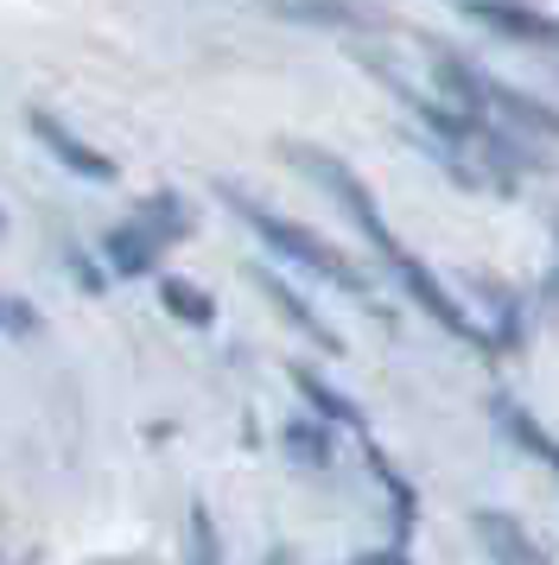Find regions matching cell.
I'll return each instance as SVG.
<instances>
[{
  "instance_id": "cell-1",
  "label": "cell",
  "mask_w": 559,
  "mask_h": 565,
  "mask_svg": "<svg viewBox=\"0 0 559 565\" xmlns=\"http://www.w3.org/2000/svg\"><path fill=\"white\" fill-rule=\"evenodd\" d=\"M286 159L299 166L305 179H318V184H325V191H330V204H337V210H344V216L356 223V230L369 235V248L381 255V267H388V274L401 280V292H407V299H413L420 311H426V318L439 324V331H452V337H464V343L489 350V337H483V331H477V318H471V311H464V306L452 299V292H445V280H439V274H432L426 260L413 255V248H401V242H394V230L381 223V210H376V191H369V184L356 179V172L344 166V159H330L325 147H305V140H286Z\"/></svg>"
},
{
  "instance_id": "cell-2",
  "label": "cell",
  "mask_w": 559,
  "mask_h": 565,
  "mask_svg": "<svg viewBox=\"0 0 559 565\" xmlns=\"http://www.w3.org/2000/svg\"><path fill=\"white\" fill-rule=\"evenodd\" d=\"M184 230H191V210H184V198H178V191H152L134 216H122L115 230L102 235V260H108V274L140 280V274H152V267H159V255H166L172 242H184Z\"/></svg>"
},
{
  "instance_id": "cell-3",
  "label": "cell",
  "mask_w": 559,
  "mask_h": 565,
  "mask_svg": "<svg viewBox=\"0 0 559 565\" xmlns=\"http://www.w3.org/2000/svg\"><path fill=\"white\" fill-rule=\"evenodd\" d=\"M223 198H229V210H235V216H242L261 242H267V248H280L286 260L312 267L318 280H330V286H344V292H362V299H369V274H362L344 248H330L325 235H312L305 223H286V216H274V210H261L249 191H235V184H223Z\"/></svg>"
},
{
  "instance_id": "cell-4",
  "label": "cell",
  "mask_w": 559,
  "mask_h": 565,
  "mask_svg": "<svg viewBox=\"0 0 559 565\" xmlns=\"http://www.w3.org/2000/svg\"><path fill=\"white\" fill-rule=\"evenodd\" d=\"M477 103H483V121L496 115L503 128H515V140H521V134H534V140H559V108L540 103V96H528V89H508V83L489 77V71H477Z\"/></svg>"
},
{
  "instance_id": "cell-5",
  "label": "cell",
  "mask_w": 559,
  "mask_h": 565,
  "mask_svg": "<svg viewBox=\"0 0 559 565\" xmlns=\"http://www.w3.org/2000/svg\"><path fill=\"white\" fill-rule=\"evenodd\" d=\"M32 134L45 140V153L57 159V166H71L76 179H89V184H108V179H115V159H108V153H96L89 140H76V134L64 128L57 115H45V108H32Z\"/></svg>"
},
{
  "instance_id": "cell-6",
  "label": "cell",
  "mask_w": 559,
  "mask_h": 565,
  "mask_svg": "<svg viewBox=\"0 0 559 565\" xmlns=\"http://www.w3.org/2000/svg\"><path fill=\"white\" fill-rule=\"evenodd\" d=\"M471 527H477V540L489 546V559H496V565H547V559H540V546H534V534L515 521V514L477 509V514H471Z\"/></svg>"
},
{
  "instance_id": "cell-7",
  "label": "cell",
  "mask_w": 559,
  "mask_h": 565,
  "mask_svg": "<svg viewBox=\"0 0 559 565\" xmlns=\"http://www.w3.org/2000/svg\"><path fill=\"white\" fill-rule=\"evenodd\" d=\"M471 20L489 32H503V39H521V45H559V20L553 13H534V7H471Z\"/></svg>"
},
{
  "instance_id": "cell-8",
  "label": "cell",
  "mask_w": 559,
  "mask_h": 565,
  "mask_svg": "<svg viewBox=\"0 0 559 565\" xmlns=\"http://www.w3.org/2000/svg\"><path fill=\"white\" fill-rule=\"evenodd\" d=\"M254 286H261V292H267V299H274L280 306V318H293V324H299L305 337H312V343H318V350H325V356H337V350H344V337L330 331L325 318H318V311L305 306L299 292H293V286H280L274 274H261V267H254Z\"/></svg>"
},
{
  "instance_id": "cell-9",
  "label": "cell",
  "mask_w": 559,
  "mask_h": 565,
  "mask_svg": "<svg viewBox=\"0 0 559 565\" xmlns=\"http://www.w3.org/2000/svg\"><path fill=\"white\" fill-rule=\"evenodd\" d=\"M293 387H299L305 401H312V413H325V419H337V426H356V433H362V413H356L350 401L337 394V387H325V382H318L312 369H293Z\"/></svg>"
},
{
  "instance_id": "cell-10",
  "label": "cell",
  "mask_w": 559,
  "mask_h": 565,
  "mask_svg": "<svg viewBox=\"0 0 559 565\" xmlns=\"http://www.w3.org/2000/svg\"><path fill=\"white\" fill-rule=\"evenodd\" d=\"M496 426H503L508 438H521V445H528L540 463H553V470H559V445L540 433V426H534V413H521V407H508V401H496Z\"/></svg>"
},
{
  "instance_id": "cell-11",
  "label": "cell",
  "mask_w": 559,
  "mask_h": 565,
  "mask_svg": "<svg viewBox=\"0 0 559 565\" xmlns=\"http://www.w3.org/2000/svg\"><path fill=\"white\" fill-rule=\"evenodd\" d=\"M159 306L172 311V318H184V324H210V318H217V306H210L191 280H159Z\"/></svg>"
},
{
  "instance_id": "cell-12",
  "label": "cell",
  "mask_w": 559,
  "mask_h": 565,
  "mask_svg": "<svg viewBox=\"0 0 559 565\" xmlns=\"http://www.w3.org/2000/svg\"><path fill=\"white\" fill-rule=\"evenodd\" d=\"M286 445H293V458H305V463H330V438L318 433V426H305V419L286 426Z\"/></svg>"
},
{
  "instance_id": "cell-13",
  "label": "cell",
  "mask_w": 559,
  "mask_h": 565,
  "mask_svg": "<svg viewBox=\"0 0 559 565\" xmlns=\"http://www.w3.org/2000/svg\"><path fill=\"white\" fill-rule=\"evenodd\" d=\"M0 331L7 337H32L39 331V311L25 306V299H0Z\"/></svg>"
},
{
  "instance_id": "cell-14",
  "label": "cell",
  "mask_w": 559,
  "mask_h": 565,
  "mask_svg": "<svg viewBox=\"0 0 559 565\" xmlns=\"http://www.w3.org/2000/svg\"><path fill=\"white\" fill-rule=\"evenodd\" d=\"M191 565H217V534H210V514L203 509H191Z\"/></svg>"
},
{
  "instance_id": "cell-15",
  "label": "cell",
  "mask_w": 559,
  "mask_h": 565,
  "mask_svg": "<svg viewBox=\"0 0 559 565\" xmlns=\"http://www.w3.org/2000/svg\"><path fill=\"white\" fill-rule=\"evenodd\" d=\"M0 235H7V216H0Z\"/></svg>"
}]
</instances>
